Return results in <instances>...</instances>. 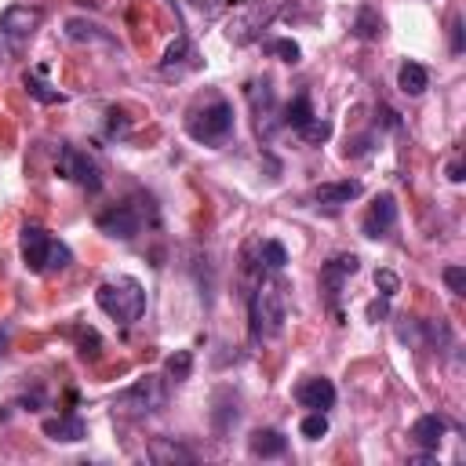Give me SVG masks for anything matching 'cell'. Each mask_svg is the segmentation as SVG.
I'll return each instance as SVG.
<instances>
[{"instance_id": "10", "label": "cell", "mask_w": 466, "mask_h": 466, "mask_svg": "<svg viewBox=\"0 0 466 466\" xmlns=\"http://www.w3.org/2000/svg\"><path fill=\"white\" fill-rule=\"evenodd\" d=\"M245 95H248V106H252V117H256V131L263 135V139H270L274 131H277V95H274V88H270V81L263 77V81H248V88H245Z\"/></svg>"}, {"instance_id": "22", "label": "cell", "mask_w": 466, "mask_h": 466, "mask_svg": "<svg viewBox=\"0 0 466 466\" xmlns=\"http://www.w3.org/2000/svg\"><path fill=\"white\" fill-rule=\"evenodd\" d=\"M146 455H150L153 462H193V459H197L189 448H182V444H175V441H168V437H157Z\"/></svg>"}, {"instance_id": "1", "label": "cell", "mask_w": 466, "mask_h": 466, "mask_svg": "<svg viewBox=\"0 0 466 466\" xmlns=\"http://www.w3.org/2000/svg\"><path fill=\"white\" fill-rule=\"evenodd\" d=\"M288 321V296L277 277H259L248 296V328L256 343L277 339Z\"/></svg>"}, {"instance_id": "4", "label": "cell", "mask_w": 466, "mask_h": 466, "mask_svg": "<svg viewBox=\"0 0 466 466\" xmlns=\"http://www.w3.org/2000/svg\"><path fill=\"white\" fill-rule=\"evenodd\" d=\"M277 12L281 0H233V12L226 19V41L238 48L256 44L267 34V26L277 19Z\"/></svg>"}, {"instance_id": "20", "label": "cell", "mask_w": 466, "mask_h": 466, "mask_svg": "<svg viewBox=\"0 0 466 466\" xmlns=\"http://www.w3.org/2000/svg\"><path fill=\"white\" fill-rule=\"evenodd\" d=\"M397 88H401L408 99H419V95L430 88V73H426V66H419V63H404V66L397 70Z\"/></svg>"}, {"instance_id": "8", "label": "cell", "mask_w": 466, "mask_h": 466, "mask_svg": "<svg viewBox=\"0 0 466 466\" xmlns=\"http://www.w3.org/2000/svg\"><path fill=\"white\" fill-rule=\"evenodd\" d=\"M357 270H361V259H357L354 252L332 256V259L321 267V292H325V303H328V310H332L335 317H343V314H339V299H343L346 281H350Z\"/></svg>"}, {"instance_id": "13", "label": "cell", "mask_w": 466, "mask_h": 466, "mask_svg": "<svg viewBox=\"0 0 466 466\" xmlns=\"http://www.w3.org/2000/svg\"><path fill=\"white\" fill-rule=\"evenodd\" d=\"M296 401L306 412H328V408H335V386L325 375H310V379H303L296 386Z\"/></svg>"}, {"instance_id": "7", "label": "cell", "mask_w": 466, "mask_h": 466, "mask_svg": "<svg viewBox=\"0 0 466 466\" xmlns=\"http://www.w3.org/2000/svg\"><path fill=\"white\" fill-rule=\"evenodd\" d=\"M55 171L66 179V182H77L81 189L88 193H99L102 189V168L95 164V157L73 142H63L59 146V157H55Z\"/></svg>"}, {"instance_id": "9", "label": "cell", "mask_w": 466, "mask_h": 466, "mask_svg": "<svg viewBox=\"0 0 466 466\" xmlns=\"http://www.w3.org/2000/svg\"><path fill=\"white\" fill-rule=\"evenodd\" d=\"M95 226L113 241H135L142 229V211L135 204H110L106 211L95 215Z\"/></svg>"}, {"instance_id": "15", "label": "cell", "mask_w": 466, "mask_h": 466, "mask_svg": "<svg viewBox=\"0 0 466 466\" xmlns=\"http://www.w3.org/2000/svg\"><path fill=\"white\" fill-rule=\"evenodd\" d=\"M248 451L256 459H281L288 451V437L274 426H259V430L248 433Z\"/></svg>"}, {"instance_id": "6", "label": "cell", "mask_w": 466, "mask_h": 466, "mask_svg": "<svg viewBox=\"0 0 466 466\" xmlns=\"http://www.w3.org/2000/svg\"><path fill=\"white\" fill-rule=\"evenodd\" d=\"M164 401H168L164 379H160V375H142V379H135L128 390H121V393L113 397V408H117L121 415H128V419H146V415H157V412L164 408Z\"/></svg>"}, {"instance_id": "34", "label": "cell", "mask_w": 466, "mask_h": 466, "mask_svg": "<svg viewBox=\"0 0 466 466\" xmlns=\"http://www.w3.org/2000/svg\"><path fill=\"white\" fill-rule=\"evenodd\" d=\"M375 121H383V128H390V131H401V113L390 110V106H379L375 110Z\"/></svg>"}, {"instance_id": "21", "label": "cell", "mask_w": 466, "mask_h": 466, "mask_svg": "<svg viewBox=\"0 0 466 466\" xmlns=\"http://www.w3.org/2000/svg\"><path fill=\"white\" fill-rule=\"evenodd\" d=\"M314 121V106H310V95H296L285 110H281V124L292 128V131H303L306 124Z\"/></svg>"}, {"instance_id": "37", "label": "cell", "mask_w": 466, "mask_h": 466, "mask_svg": "<svg viewBox=\"0 0 466 466\" xmlns=\"http://www.w3.org/2000/svg\"><path fill=\"white\" fill-rule=\"evenodd\" d=\"M451 52H455V55H462V19H455V23H451Z\"/></svg>"}, {"instance_id": "5", "label": "cell", "mask_w": 466, "mask_h": 466, "mask_svg": "<svg viewBox=\"0 0 466 466\" xmlns=\"http://www.w3.org/2000/svg\"><path fill=\"white\" fill-rule=\"evenodd\" d=\"M233 128H238V117H233V106L222 95L208 99L204 106H193L186 117V135L200 146H222L233 135Z\"/></svg>"}, {"instance_id": "28", "label": "cell", "mask_w": 466, "mask_h": 466, "mask_svg": "<svg viewBox=\"0 0 466 466\" xmlns=\"http://www.w3.org/2000/svg\"><path fill=\"white\" fill-rule=\"evenodd\" d=\"M299 433H303L306 441H321V437L328 433V412H310V415L299 422Z\"/></svg>"}, {"instance_id": "11", "label": "cell", "mask_w": 466, "mask_h": 466, "mask_svg": "<svg viewBox=\"0 0 466 466\" xmlns=\"http://www.w3.org/2000/svg\"><path fill=\"white\" fill-rule=\"evenodd\" d=\"M393 226H397V200H393V193H379L372 200V208L364 211V218H361V233L368 241H379Z\"/></svg>"}, {"instance_id": "38", "label": "cell", "mask_w": 466, "mask_h": 466, "mask_svg": "<svg viewBox=\"0 0 466 466\" xmlns=\"http://www.w3.org/2000/svg\"><path fill=\"white\" fill-rule=\"evenodd\" d=\"M448 179H451V182H462V179H466V175H462V160H459V157H451V160H448Z\"/></svg>"}, {"instance_id": "36", "label": "cell", "mask_w": 466, "mask_h": 466, "mask_svg": "<svg viewBox=\"0 0 466 466\" xmlns=\"http://www.w3.org/2000/svg\"><path fill=\"white\" fill-rule=\"evenodd\" d=\"M390 314V299H375L372 306H368V321H383Z\"/></svg>"}, {"instance_id": "2", "label": "cell", "mask_w": 466, "mask_h": 466, "mask_svg": "<svg viewBox=\"0 0 466 466\" xmlns=\"http://www.w3.org/2000/svg\"><path fill=\"white\" fill-rule=\"evenodd\" d=\"M19 256H23V267L30 274H63L70 263H73V252L52 238V233L37 222H26L23 233H19Z\"/></svg>"}, {"instance_id": "24", "label": "cell", "mask_w": 466, "mask_h": 466, "mask_svg": "<svg viewBox=\"0 0 466 466\" xmlns=\"http://www.w3.org/2000/svg\"><path fill=\"white\" fill-rule=\"evenodd\" d=\"M354 37H361V41H379L383 37V19H379V12L375 8H357V15H354Z\"/></svg>"}, {"instance_id": "30", "label": "cell", "mask_w": 466, "mask_h": 466, "mask_svg": "<svg viewBox=\"0 0 466 466\" xmlns=\"http://www.w3.org/2000/svg\"><path fill=\"white\" fill-rule=\"evenodd\" d=\"M299 135H303V142H310V146H321V142H328V135H332V124H328V121H321V117H314V121H310V124H306Z\"/></svg>"}, {"instance_id": "14", "label": "cell", "mask_w": 466, "mask_h": 466, "mask_svg": "<svg viewBox=\"0 0 466 466\" xmlns=\"http://www.w3.org/2000/svg\"><path fill=\"white\" fill-rule=\"evenodd\" d=\"M44 437L48 441H59V444H77L88 437V422L81 415H55V419H44L41 422Z\"/></svg>"}, {"instance_id": "16", "label": "cell", "mask_w": 466, "mask_h": 466, "mask_svg": "<svg viewBox=\"0 0 466 466\" xmlns=\"http://www.w3.org/2000/svg\"><path fill=\"white\" fill-rule=\"evenodd\" d=\"M361 182L357 179H343V182H321L317 189H314V200L321 204V208H343V204H350V200H357L361 197Z\"/></svg>"}, {"instance_id": "27", "label": "cell", "mask_w": 466, "mask_h": 466, "mask_svg": "<svg viewBox=\"0 0 466 466\" xmlns=\"http://www.w3.org/2000/svg\"><path fill=\"white\" fill-rule=\"evenodd\" d=\"M70 335L77 339V350H81V357H99V350H102V339H99V332L95 328H84V325H77V328H70Z\"/></svg>"}, {"instance_id": "19", "label": "cell", "mask_w": 466, "mask_h": 466, "mask_svg": "<svg viewBox=\"0 0 466 466\" xmlns=\"http://www.w3.org/2000/svg\"><path fill=\"white\" fill-rule=\"evenodd\" d=\"M189 66H193V48L186 37H175L160 59V77H182Z\"/></svg>"}, {"instance_id": "32", "label": "cell", "mask_w": 466, "mask_h": 466, "mask_svg": "<svg viewBox=\"0 0 466 466\" xmlns=\"http://www.w3.org/2000/svg\"><path fill=\"white\" fill-rule=\"evenodd\" d=\"M375 288H379L383 299H393L397 288H401V277H397L393 270H379V274H375Z\"/></svg>"}, {"instance_id": "31", "label": "cell", "mask_w": 466, "mask_h": 466, "mask_svg": "<svg viewBox=\"0 0 466 466\" xmlns=\"http://www.w3.org/2000/svg\"><path fill=\"white\" fill-rule=\"evenodd\" d=\"M444 285H448V292L451 296H466V270L462 267H444Z\"/></svg>"}, {"instance_id": "35", "label": "cell", "mask_w": 466, "mask_h": 466, "mask_svg": "<svg viewBox=\"0 0 466 466\" xmlns=\"http://www.w3.org/2000/svg\"><path fill=\"white\" fill-rule=\"evenodd\" d=\"M106 117H110V135H128V131H131V124H128L124 110H110Z\"/></svg>"}, {"instance_id": "18", "label": "cell", "mask_w": 466, "mask_h": 466, "mask_svg": "<svg viewBox=\"0 0 466 466\" xmlns=\"http://www.w3.org/2000/svg\"><path fill=\"white\" fill-rule=\"evenodd\" d=\"M66 37L73 44H102V48H117V41L99 26V23H88V19H66Z\"/></svg>"}, {"instance_id": "12", "label": "cell", "mask_w": 466, "mask_h": 466, "mask_svg": "<svg viewBox=\"0 0 466 466\" xmlns=\"http://www.w3.org/2000/svg\"><path fill=\"white\" fill-rule=\"evenodd\" d=\"M44 12L41 8H30V5H12L5 15H0V37H8V41H26L37 34Z\"/></svg>"}, {"instance_id": "26", "label": "cell", "mask_w": 466, "mask_h": 466, "mask_svg": "<svg viewBox=\"0 0 466 466\" xmlns=\"http://www.w3.org/2000/svg\"><path fill=\"white\" fill-rule=\"evenodd\" d=\"M238 401H229V393H222L218 397V408L211 412V426H215V433H226L233 422H238Z\"/></svg>"}, {"instance_id": "23", "label": "cell", "mask_w": 466, "mask_h": 466, "mask_svg": "<svg viewBox=\"0 0 466 466\" xmlns=\"http://www.w3.org/2000/svg\"><path fill=\"white\" fill-rule=\"evenodd\" d=\"M23 84H26L30 99H37L41 106H59V102H66V92H59V88H52L48 81H41V73H26Z\"/></svg>"}, {"instance_id": "33", "label": "cell", "mask_w": 466, "mask_h": 466, "mask_svg": "<svg viewBox=\"0 0 466 466\" xmlns=\"http://www.w3.org/2000/svg\"><path fill=\"white\" fill-rule=\"evenodd\" d=\"M226 5H229V0H189V8H197L204 19H215V15H218Z\"/></svg>"}, {"instance_id": "3", "label": "cell", "mask_w": 466, "mask_h": 466, "mask_svg": "<svg viewBox=\"0 0 466 466\" xmlns=\"http://www.w3.org/2000/svg\"><path fill=\"white\" fill-rule=\"evenodd\" d=\"M95 303H99V310L110 317V321H117V325H135V321H142V314H146V288L135 281V277H110V281H102L99 288H95Z\"/></svg>"}, {"instance_id": "29", "label": "cell", "mask_w": 466, "mask_h": 466, "mask_svg": "<svg viewBox=\"0 0 466 466\" xmlns=\"http://www.w3.org/2000/svg\"><path fill=\"white\" fill-rule=\"evenodd\" d=\"M267 52H270V55H277L281 63H288V66H296V63L303 59V48H299L296 41H288V37H281V41H270V44H267Z\"/></svg>"}, {"instance_id": "17", "label": "cell", "mask_w": 466, "mask_h": 466, "mask_svg": "<svg viewBox=\"0 0 466 466\" xmlns=\"http://www.w3.org/2000/svg\"><path fill=\"white\" fill-rule=\"evenodd\" d=\"M444 433H448V422L441 419V415H419L415 422H412V441L419 444V448H430V451H437L441 448V441H444Z\"/></svg>"}, {"instance_id": "25", "label": "cell", "mask_w": 466, "mask_h": 466, "mask_svg": "<svg viewBox=\"0 0 466 466\" xmlns=\"http://www.w3.org/2000/svg\"><path fill=\"white\" fill-rule=\"evenodd\" d=\"M164 375H168L171 383H186V379L193 375V354H189V350H175V354L164 361Z\"/></svg>"}]
</instances>
